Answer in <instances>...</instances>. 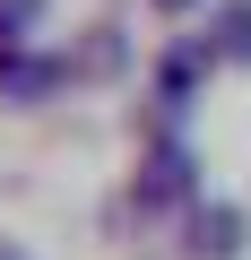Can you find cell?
Here are the masks:
<instances>
[{"instance_id": "1", "label": "cell", "mask_w": 251, "mask_h": 260, "mask_svg": "<svg viewBox=\"0 0 251 260\" xmlns=\"http://www.w3.org/2000/svg\"><path fill=\"white\" fill-rule=\"evenodd\" d=\"M242 234H251V225H242V208H199L191 251H199V260H234V251H242Z\"/></svg>"}, {"instance_id": "2", "label": "cell", "mask_w": 251, "mask_h": 260, "mask_svg": "<svg viewBox=\"0 0 251 260\" xmlns=\"http://www.w3.org/2000/svg\"><path fill=\"white\" fill-rule=\"evenodd\" d=\"M217 44L234 61H251V0H225V18H217Z\"/></svg>"}, {"instance_id": "3", "label": "cell", "mask_w": 251, "mask_h": 260, "mask_svg": "<svg viewBox=\"0 0 251 260\" xmlns=\"http://www.w3.org/2000/svg\"><path fill=\"white\" fill-rule=\"evenodd\" d=\"M156 9H191V0H156Z\"/></svg>"}, {"instance_id": "4", "label": "cell", "mask_w": 251, "mask_h": 260, "mask_svg": "<svg viewBox=\"0 0 251 260\" xmlns=\"http://www.w3.org/2000/svg\"><path fill=\"white\" fill-rule=\"evenodd\" d=\"M0 260H18V251H0Z\"/></svg>"}]
</instances>
